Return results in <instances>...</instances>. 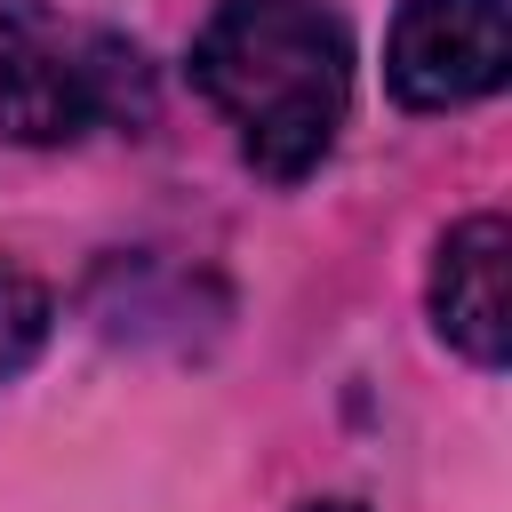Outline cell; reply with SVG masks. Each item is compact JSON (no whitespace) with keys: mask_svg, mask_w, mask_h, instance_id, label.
I'll return each instance as SVG.
<instances>
[{"mask_svg":"<svg viewBox=\"0 0 512 512\" xmlns=\"http://www.w3.org/2000/svg\"><path fill=\"white\" fill-rule=\"evenodd\" d=\"M192 88L232 120L248 168L296 184L352 112V32L328 0H216L192 32Z\"/></svg>","mask_w":512,"mask_h":512,"instance_id":"6da1fadb","label":"cell"},{"mask_svg":"<svg viewBox=\"0 0 512 512\" xmlns=\"http://www.w3.org/2000/svg\"><path fill=\"white\" fill-rule=\"evenodd\" d=\"M152 120V64L128 32L80 24L48 0H0V136L80 144Z\"/></svg>","mask_w":512,"mask_h":512,"instance_id":"7a4b0ae2","label":"cell"},{"mask_svg":"<svg viewBox=\"0 0 512 512\" xmlns=\"http://www.w3.org/2000/svg\"><path fill=\"white\" fill-rule=\"evenodd\" d=\"M512 72L504 0H400L384 40V80L408 112H456L496 96Z\"/></svg>","mask_w":512,"mask_h":512,"instance_id":"3957f363","label":"cell"},{"mask_svg":"<svg viewBox=\"0 0 512 512\" xmlns=\"http://www.w3.org/2000/svg\"><path fill=\"white\" fill-rule=\"evenodd\" d=\"M504 216H464L440 232L432 256V328L448 352H464L472 368H504L512 320H504Z\"/></svg>","mask_w":512,"mask_h":512,"instance_id":"277c9868","label":"cell"},{"mask_svg":"<svg viewBox=\"0 0 512 512\" xmlns=\"http://www.w3.org/2000/svg\"><path fill=\"white\" fill-rule=\"evenodd\" d=\"M48 328H56V296H48V280H40L24 256H0V384L24 376V368L40 360Z\"/></svg>","mask_w":512,"mask_h":512,"instance_id":"5b68a950","label":"cell"},{"mask_svg":"<svg viewBox=\"0 0 512 512\" xmlns=\"http://www.w3.org/2000/svg\"><path fill=\"white\" fill-rule=\"evenodd\" d=\"M304 512H368V504H344V496H336V504H304Z\"/></svg>","mask_w":512,"mask_h":512,"instance_id":"8992f818","label":"cell"}]
</instances>
